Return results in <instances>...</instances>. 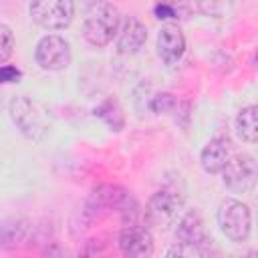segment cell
I'll return each mask as SVG.
<instances>
[{"label":"cell","instance_id":"obj_6","mask_svg":"<svg viewBox=\"0 0 258 258\" xmlns=\"http://www.w3.org/2000/svg\"><path fill=\"white\" fill-rule=\"evenodd\" d=\"M220 173H222V181L228 189H232L234 194H250L256 185L258 167H256V161L252 155L238 153L226 161V165Z\"/></svg>","mask_w":258,"mask_h":258},{"label":"cell","instance_id":"obj_11","mask_svg":"<svg viewBox=\"0 0 258 258\" xmlns=\"http://www.w3.org/2000/svg\"><path fill=\"white\" fill-rule=\"evenodd\" d=\"M147 40V28L145 24L135 18V16H127L123 20V24L119 26L117 32V52L119 54H135L143 48Z\"/></svg>","mask_w":258,"mask_h":258},{"label":"cell","instance_id":"obj_15","mask_svg":"<svg viewBox=\"0 0 258 258\" xmlns=\"http://www.w3.org/2000/svg\"><path fill=\"white\" fill-rule=\"evenodd\" d=\"M242 2L244 0H196V6L210 18H230L238 12Z\"/></svg>","mask_w":258,"mask_h":258},{"label":"cell","instance_id":"obj_2","mask_svg":"<svg viewBox=\"0 0 258 258\" xmlns=\"http://www.w3.org/2000/svg\"><path fill=\"white\" fill-rule=\"evenodd\" d=\"M8 113H10V119L16 125V129L26 139L40 141L48 133V127H50L48 115L30 97H26V95L12 97L10 103H8Z\"/></svg>","mask_w":258,"mask_h":258},{"label":"cell","instance_id":"obj_5","mask_svg":"<svg viewBox=\"0 0 258 258\" xmlns=\"http://www.w3.org/2000/svg\"><path fill=\"white\" fill-rule=\"evenodd\" d=\"M32 22L44 30H64L75 18L73 0H32L28 6Z\"/></svg>","mask_w":258,"mask_h":258},{"label":"cell","instance_id":"obj_4","mask_svg":"<svg viewBox=\"0 0 258 258\" xmlns=\"http://www.w3.org/2000/svg\"><path fill=\"white\" fill-rule=\"evenodd\" d=\"M218 226L222 234L232 242H244L252 230V214L250 208L240 200H224L216 214Z\"/></svg>","mask_w":258,"mask_h":258},{"label":"cell","instance_id":"obj_13","mask_svg":"<svg viewBox=\"0 0 258 258\" xmlns=\"http://www.w3.org/2000/svg\"><path fill=\"white\" fill-rule=\"evenodd\" d=\"M230 159V143L224 137H212L200 153V165L206 173H220Z\"/></svg>","mask_w":258,"mask_h":258},{"label":"cell","instance_id":"obj_18","mask_svg":"<svg viewBox=\"0 0 258 258\" xmlns=\"http://www.w3.org/2000/svg\"><path fill=\"white\" fill-rule=\"evenodd\" d=\"M155 14H157L159 20H171V18H175V6L157 4V6H155Z\"/></svg>","mask_w":258,"mask_h":258},{"label":"cell","instance_id":"obj_14","mask_svg":"<svg viewBox=\"0 0 258 258\" xmlns=\"http://www.w3.org/2000/svg\"><path fill=\"white\" fill-rule=\"evenodd\" d=\"M236 133L246 143H256L258 139V121H256V105L242 107L236 115Z\"/></svg>","mask_w":258,"mask_h":258},{"label":"cell","instance_id":"obj_19","mask_svg":"<svg viewBox=\"0 0 258 258\" xmlns=\"http://www.w3.org/2000/svg\"><path fill=\"white\" fill-rule=\"evenodd\" d=\"M181 0H157V4H167V6H175V4H179Z\"/></svg>","mask_w":258,"mask_h":258},{"label":"cell","instance_id":"obj_8","mask_svg":"<svg viewBox=\"0 0 258 258\" xmlns=\"http://www.w3.org/2000/svg\"><path fill=\"white\" fill-rule=\"evenodd\" d=\"M175 238H177V244L200 248L204 254H206L204 246L212 240L206 234L204 218H202V214L198 210H187L177 218V222H175Z\"/></svg>","mask_w":258,"mask_h":258},{"label":"cell","instance_id":"obj_16","mask_svg":"<svg viewBox=\"0 0 258 258\" xmlns=\"http://www.w3.org/2000/svg\"><path fill=\"white\" fill-rule=\"evenodd\" d=\"M14 44H16V40H14L12 28H10L8 24L0 22V64H4V62L12 56Z\"/></svg>","mask_w":258,"mask_h":258},{"label":"cell","instance_id":"obj_12","mask_svg":"<svg viewBox=\"0 0 258 258\" xmlns=\"http://www.w3.org/2000/svg\"><path fill=\"white\" fill-rule=\"evenodd\" d=\"M32 236H34V226L26 218L12 216V218H6L4 222H0V248L22 246V244L30 242Z\"/></svg>","mask_w":258,"mask_h":258},{"label":"cell","instance_id":"obj_1","mask_svg":"<svg viewBox=\"0 0 258 258\" xmlns=\"http://www.w3.org/2000/svg\"><path fill=\"white\" fill-rule=\"evenodd\" d=\"M121 26V14L111 2H95L85 20H83V36L91 46H107L119 32Z\"/></svg>","mask_w":258,"mask_h":258},{"label":"cell","instance_id":"obj_3","mask_svg":"<svg viewBox=\"0 0 258 258\" xmlns=\"http://www.w3.org/2000/svg\"><path fill=\"white\" fill-rule=\"evenodd\" d=\"M181 210H183L181 194L171 187H163V189H157L147 200L143 210V220L149 228L165 232L171 226H175L177 218L181 216Z\"/></svg>","mask_w":258,"mask_h":258},{"label":"cell","instance_id":"obj_17","mask_svg":"<svg viewBox=\"0 0 258 258\" xmlns=\"http://www.w3.org/2000/svg\"><path fill=\"white\" fill-rule=\"evenodd\" d=\"M20 77H22V73L12 64H2L0 67V83H4V85L6 83H18Z\"/></svg>","mask_w":258,"mask_h":258},{"label":"cell","instance_id":"obj_9","mask_svg":"<svg viewBox=\"0 0 258 258\" xmlns=\"http://www.w3.org/2000/svg\"><path fill=\"white\" fill-rule=\"evenodd\" d=\"M117 244H119L121 254H125V256L143 258V256L153 254V236H151L149 228H145V226L127 224L119 232Z\"/></svg>","mask_w":258,"mask_h":258},{"label":"cell","instance_id":"obj_7","mask_svg":"<svg viewBox=\"0 0 258 258\" xmlns=\"http://www.w3.org/2000/svg\"><path fill=\"white\" fill-rule=\"evenodd\" d=\"M34 58H36V64L42 71H52V73L64 71L71 64V58H73L71 44L58 34H44L36 42Z\"/></svg>","mask_w":258,"mask_h":258},{"label":"cell","instance_id":"obj_10","mask_svg":"<svg viewBox=\"0 0 258 258\" xmlns=\"http://www.w3.org/2000/svg\"><path fill=\"white\" fill-rule=\"evenodd\" d=\"M157 54L165 64H175L181 60L183 52H185V36L181 32V28L177 24H163L161 30L157 32Z\"/></svg>","mask_w":258,"mask_h":258}]
</instances>
